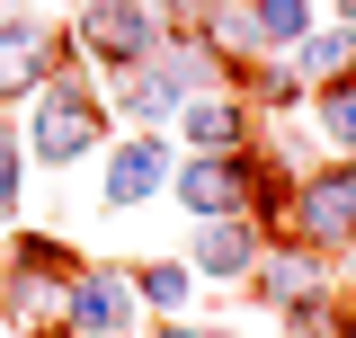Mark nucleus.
Listing matches in <instances>:
<instances>
[{
  "label": "nucleus",
  "mask_w": 356,
  "mask_h": 338,
  "mask_svg": "<svg viewBox=\"0 0 356 338\" xmlns=\"http://www.w3.org/2000/svg\"><path fill=\"white\" fill-rule=\"evenodd\" d=\"M98 134H107L98 98H81V89H36V161H44V169L81 161Z\"/></svg>",
  "instance_id": "nucleus-1"
},
{
  "label": "nucleus",
  "mask_w": 356,
  "mask_h": 338,
  "mask_svg": "<svg viewBox=\"0 0 356 338\" xmlns=\"http://www.w3.org/2000/svg\"><path fill=\"white\" fill-rule=\"evenodd\" d=\"M250 187H259V169L241 161V152H205V161H187V169H178V205L214 214V223H232V214L250 205Z\"/></svg>",
  "instance_id": "nucleus-2"
},
{
  "label": "nucleus",
  "mask_w": 356,
  "mask_h": 338,
  "mask_svg": "<svg viewBox=\"0 0 356 338\" xmlns=\"http://www.w3.org/2000/svg\"><path fill=\"white\" fill-rule=\"evenodd\" d=\"M81 45H89V54H107V63H143V54L161 45V27H152V9H143V0H89Z\"/></svg>",
  "instance_id": "nucleus-3"
},
{
  "label": "nucleus",
  "mask_w": 356,
  "mask_h": 338,
  "mask_svg": "<svg viewBox=\"0 0 356 338\" xmlns=\"http://www.w3.org/2000/svg\"><path fill=\"white\" fill-rule=\"evenodd\" d=\"M303 232L321 241V250H348L356 241V161L348 169H321L303 187Z\"/></svg>",
  "instance_id": "nucleus-4"
},
{
  "label": "nucleus",
  "mask_w": 356,
  "mask_h": 338,
  "mask_svg": "<svg viewBox=\"0 0 356 338\" xmlns=\"http://www.w3.org/2000/svg\"><path fill=\"white\" fill-rule=\"evenodd\" d=\"M72 330H81V338H125L134 330V285H125V276H81Z\"/></svg>",
  "instance_id": "nucleus-5"
},
{
  "label": "nucleus",
  "mask_w": 356,
  "mask_h": 338,
  "mask_svg": "<svg viewBox=\"0 0 356 338\" xmlns=\"http://www.w3.org/2000/svg\"><path fill=\"white\" fill-rule=\"evenodd\" d=\"M44 72H54V36L44 27H0V98H36Z\"/></svg>",
  "instance_id": "nucleus-6"
},
{
  "label": "nucleus",
  "mask_w": 356,
  "mask_h": 338,
  "mask_svg": "<svg viewBox=\"0 0 356 338\" xmlns=\"http://www.w3.org/2000/svg\"><path fill=\"white\" fill-rule=\"evenodd\" d=\"M161 143H125V152H116V169H107V205H143V196H152V187H161Z\"/></svg>",
  "instance_id": "nucleus-7"
},
{
  "label": "nucleus",
  "mask_w": 356,
  "mask_h": 338,
  "mask_svg": "<svg viewBox=\"0 0 356 338\" xmlns=\"http://www.w3.org/2000/svg\"><path fill=\"white\" fill-rule=\"evenodd\" d=\"M241 134H250V107L241 98H196L187 107V143H205V152H232Z\"/></svg>",
  "instance_id": "nucleus-8"
},
{
  "label": "nucleus",
  "mask_w": 356,
  "mask_h": 338,
  "mask_svg": "<svg viewBox=\"0 0 356 338\" xmlns=\"http://www.w3.org/2000/svg\"><path fill=\"white\" fill-rule=\"evenodd\" d=\"M250 258H259V241H250L241 223H214V232L196 241V267H205V276H250Z\"/></svg>",
  "instance_id": "nucleus-9"
},
{
  "label": "nucleus",
  "mask_w": 356,
  "mask_h": 338,
  "mask_svg": "<svg viewBox=\"0 0 356 338\" xmlns=\"http://www.w3.org/2000/svg\"><path fill=\"white\" fill-rule=\"evenodd\" d=\"M321 81H348L356 72V27H330V36H312V54H303Z\"/></svg>",
  "instance_id": "nucleus-10"
},
{
  "label": "nucleus",
  "mask_w": 356,
  "mask_h": 338,
  "mask_svg": "<svg viewBox=\"0 0 356 338\" xmlns=\"http://www.w3.org/2000/svg\"><path fill=\"white\" fill-rule=\"evenodd\" d=\"M321 134H330L339 152H356V81H339V89H321Z\"/></svg>",
  "instance_id": "nucleus-11"
},
{
  "label": "nucleus",
  "mask_w": 356,
  "mask_h": 338,
  "mask_svg": "<svg viewBox=\"0 0 356 338\" xmlns=\"http://www.w3.org/2000/svg\"><path fill=\"white\" fill-rule=\"evenodd\" d=\"M134 294L152 303V312H178V303H187V267H170V258H161V267H143V276H134Z\"/></svg>",
  "instance_id": "nucleus-12"
},
{
  "label": "nucleus",
  "mask_w": 356,
  "mask_h": 338,
  "mask_svg": "<svg viewBox=\"0 0 356 338\" xmlns=\"http://www.w3.org/2000/svg\"><path fill=\"white\" fill-rule=\"evenodd\" d=\"M250 18H259V45H294L303 36V0H259Z\"/></svg>",
  "instance_id": "nucleus-13"
},
{
  "label": "nucleus",
  "mask_w": 356,
  "mask_h": 338,
  "mask_svg": "<svg viewBox=\"0 0 356 338\" xmlns=\"http://www.w3.org/2000/svg\"><path fill=\"white\" fill-rule=\"evenodd\" d=\"M312 285H321V267H312V258H276V267H267V294H276V303H303Z\"/></svg>",
  "instance_id": "nucleus-14"
},
{
  "label": "nucleus",
  "mask_w": 356,
  "mask_h": 338,
  "mask_svg": "<svg viewBox=\"0 0 356 338\" xmlns=\"http://www.w3.org/2000/svg\"><path fill=\"white\" fill-rule=\"evenodd\" d=\"M9 161H18V143L0 134V214H9V196H18V169H9Z\"/></svg>",
  "instance_id": "nucleus-15"
},
{
  "label": "nucleus",
  "mask_w": 356,
  "mask_h": 338,
  "mask_svg": "<svg viewBox=\"0 0 356 338\" xmlns=\"http://www.w3.org/2000/svg\"><path fill=\"white\" fill-rule=\"evenodd\" d=\"M161 338H205V330H161Z\"/></svg>",
  "instance_id": "nucleus-16"
},
{
  "label": "nucleus",
  "mask_w": 356,
  "mask_h": 338,
  "mask_svg": "<svg viewBox=\"0 0 356 338\" xmlns=\"http://www.w3.org/2000/svg\"><path fill=\"white\" fill-rule=\"evenodd\" d=\"M339 9H348V27H356V0H339Z\"/></svg>",
  "instance_id": "nucleus-17"
}]
</instances>
